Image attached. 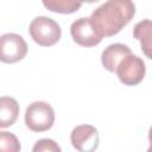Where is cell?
<instances>
[{"mask_svg": "<svg viewBox=\"0 0 152 152\" xmlns=\"http://www.w3.org/2000/svg\"><path fill=\"white\" fill-rule=\"evenodd\" d=\"M135 5L132 0H107L89 17L97 33L112 37L119 33L134 17Z\"/></svg>", "mask_w": 152, "mask_h": 152, "instance_id": "1", "label": "cell"}, {"mask_svg": "<svg viewBox=\"0 0 152 152\" xmlns=\"http://www.w3.org/2000/svg\"><path fill=\"white\" fill-rule=\"evenodd\" d=\"M28 31L31 38L40 46H52L62 36L61 26L57 21L44 15L34 18L30 24Z\"/></svg>", "mask_w": 152, "mask_h": 152, "instance_id": "2", "label": "cell"}, {"mask_svg": "<svg viewBox=\"0 0 152 152\" xmlns=\"http://www.w3.org/2000/svg\"><path fill=\"white\" fill-rule=\"evenodd\" d=\"M55 122V112L52 107L43 101L32 102L25 112V124L33 132H45Z\"/></svg>", "mask_w": 152, "mask_h": 152, "instance_id": "3", "label": "cell"}, {"mask_svg": "<svg viewBox=\"0 0 152 152\" xmlns=\"http://www.w3.org/2000/svg\"><path fill=\"white\" fill-rule=\"evenodd\" d=\"M115 72L118 74L120 82L125 86H137L144 80L146 66L140 57L131 52L121 59Z\"/></svg>", "mask_w": 152, "mask_h": 152, "instance_id": "4", "label": "cell"}, {"mask_svg": "<svg viewBox=\"0 0 152 152\" xmlns=\"http://www.w3.org/2000/svg\"><path fill=\"white\" fill-rule=\"evenodd\" d=\"M27 53V44L17 33H5L0 36V62L17 63Z\"/></svg>", "mask_w": 152, "mask_h": 152, "instance_id": "5", "label": "cell"}, {"mask_svg": "<svg viewBox=\"0 0 152 152\" xmlns=\"http://www.w3.org/2000/svg\"><path fill=\"white\" fill-rule=\"evenodd\" d=\"M70 33L74 42L84 48L95 46L102 40V37L93 26L90 18H80L75 20L70 26Z\"/></svg>", "mask_w": 152, "mask_h": 152, "instance_id": "6", "label": "cell"}, {"mask_svg": "<svg viewBox=\"0 0 152 152\" xmlns=\"http://www.w3.org/2000/svg\"><path fill=\"white\" fill-rule=\"evenodd\" d=\"M70 141L80 152H93L99 147V132L91 125H80L72 129Z\"/></svg>", "mask_w": 152, "mask_h": 152, "instance_id": "7", "label": "cell"}, {"mask_svg": "<svg viewBox=\"0 0 152 152\" xmlns=\"http://www.w3.org/2000/svg\"><path fill=\"white\" fill-rule=\"evenodd\" d=\"M131 53V49L126 44L115 43L108 45L101 55V62L106 70L110 72H115L118 64L121 62V59Z\"/></svg>", "mask_w": 152, "mask_h": 152, "instance_id": "8", "label": "cell"}, {"mask_svg": "<svg viewBox=\"0 0 152 152\" xmlns=\"http://www.w3.org/2000/svg\"><path fill=\"white\" fill-rule=\"evenodd\" d=\"M19 115V104L11 96L0 97V128L12 126Z\"/></svg>", "mask_w": 152, "mask_h": 152, "instance_id": "9", "label": "cell"}, {"mask_svg": "<svg viewBox=\"0 0 152 152\" xmlns=\"http://www.w3.org/2000/svg\"><path fill=\"white\" fill-rule=\"evenodd\" d=\"M151 20L145 19L135 24L133 28V36L141 44V49L147 58H151Z\"/></svg>", "mask_w": 152, "mask_h": 152, "instance_id": "10", "label": "cell"}, {"mask_svg": "<svg viewBox=\"0 0 152 152\" xmlns=\"http://www.w3.org/2000/svg\"><path fill=\"white\" fill-rule=\"evenodd\" d=\"M42 2L51 12L70 14L81 8L83 0H42Z\"/></svg>", "mask_w": 152, "mask_h": 152, "instance_id": "11", "label": "cell"}, {"mask_svg": "<svg viewBox=\"0 0 152 152\" xmlns=\"http://www.w3.org/2000/svg\"><path fill=\"white\" fill-rule=\"evenodd\" d=\"M20 148V142L13 133L0 132V152H19Z\"/></svg>", "mask_w": 152, "mask_h": 152, "instance_id": "12", "label": "cell"}, {"mask_svg": "<svg viewBox=\"0 0 152 152\" xmlns=\"http://www.w3.org/2000/svg\"><path fill=\"white\" fill-rule=\"evenodd\" d=\"M33 152H61V147L52 139H40L32 148Z\"/></svg>", "mask_w": 152, "mask_h": 152, "instance_id": "13", "label": "cell"}, {"mask_svg": "<svg viewBox=\"0 0 152 152\" xmlns=\"http://www.w3.org/2000/svg\"><path fill=\"white\" fill-rule=\"evenodd\" d=\"M88 2V4H93V2H96V1H99V0H83V2Z\"/></svg>", "mask_w": 152, "mask_h": 152, "instance_id": "14", "label": "cell"}]
</instances>
